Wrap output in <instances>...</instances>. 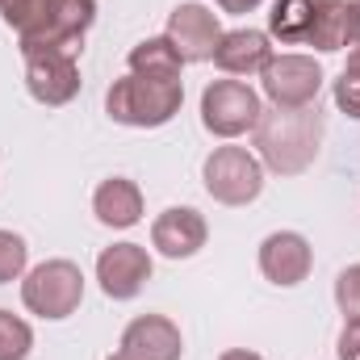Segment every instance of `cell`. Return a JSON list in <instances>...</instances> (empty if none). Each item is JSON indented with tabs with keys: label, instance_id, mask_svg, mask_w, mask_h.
Instances as JSON below:
<instances>
[{
	"label": "cell",
	"instance_id": "1",
	"mask_svg": "<svg viewBox=\"0 0 360 360\" xmlns=\"http://www.w3.org/2000/svg\"><path fill=\"white\" fill-rule=\"evenodd\" d=\"M0 17L21 51H76L96 21V0H4Z\"/></svg>",
	"mask_w": 360,
	"mask_h": 360
},
{
	"label": "cell",
	"instance_id": "2",
	"mask_svg": "<svg viewBox=\"0 0 360 360\" xmlns=\"http://www.w3.org/2000/svg\"><path fill=\"white\" fill-rule=\"evenodd\" d=\"M256 155L260 164L276 176H302L314 160H319V143H323V113L319 105L306 109H264L256 130Z\"/></svg>",
	"mask_w": 360,
	"mask_h": 360
},
{
	"label": "cell",
	"instance_id": "3",
	"mask_svg": "<svg viewBox=\"0 0 360 360\" xmlns=\"http://www.w3.org/2000/svg\"><path fill=\"white\" fill-rule=\"evenodd\" d=\"M184 105V84L180 80H143V76H122L105 92V113L117 126L130 130H160L168 126Z\"/></svg>",
	"mask_w": 360,
	"mask_h": 360
},
{
	"label": "cell",
	"instance_id": "4",
	"mask_svg": "<svg viewBox=\"0 0 360 360\" xmlns=\"http://www.w3.org/2000/svg\"><path fill=\"white\" fill-rule=\"evenodd\" d=\"M21 302L38 319H72L84 302V272L72 260H42L38 269L25 272L21 281Z\"/></svg>",
	"mask_w": 360,
	"mask_h": 360
},
{
	"label": "cell",
	"instance_id": "5",
	"mask_svg": "<svg viewBox=\"0 0 360 360\" xmlns=\"http://www.w3.org/2000/svg\"><path fill=\"white\" fill-rule=\"evenodd\" d=\"M201 184L218 205H252L264 193V164L248 147H214L201 164Z\"/></svg>",
	"mask_w": 360,
	"mask_h": 360
},
{
	"label": "cell",
	"instance_id": "6",
	"mask_svg": "<svg viewBox=\"0 0 360 360\" xmlns=\"http://www.w3.org/2000/svg\"><path fill=\"white\" fill-rule=\"evenodd\" d=\"M260 113H264L260 92L243 80H214L201 92V126L218 139H239L256 130Z\"/></svg>",
	"mask_w": 360,
	"mask_h": 360
},
{
	"label": "cell",
	"instance_id": "7",
	"mask_svg": "<svg viewBox=\"0 0 360 360\" xmlns=\"http://www.w3.org/2000/svg\"><path fill=\"white\" fill-rule=\"evenodd\" d=\"M323 68L314 55H272V63L260 72V84H264V96H269L276 109H306L319 101V89H323Z\"/></svg>",
	"mask_w": 360,
	"mask_h": 360
},
{
	"label": "cell",
	"instance_id": "8",
	"mask_svg": "<svg viewBox=\"0 0 360 360\" xmlns=\"http://www.w3.org/2000/svg\"><path fill=\"white\" fill-rule=\"evenodd\" d=\"M25 55V89L38 105L59 109L80 92V63L72 51H21Z\"/></svg>",
	"mask_w": 360,
	"mask_h": 360
},
{
	"label": "cell",
	"instance_id": "9",
	"mask_svg": "<svg viewBox=\"0 0 360 360\" xmlns=\"http://www.w3.org/2000/svg\"><path fill=\"white\" fill-rule=\"evenodd\" d=\"M151 256L143 243H113L96 256V281H101V293L113 297V302H130L143 293V285L151 281Z\"/></svg>",
	"mask_w": 360,
	"mask_h": 360
},
{
	"label": "cell",
	"instance_id": "10",
	"mask_svg": "<svg viewBox=\"0 0 360 360\" xmlns=\"http://www.w3.org/2000/svg\"><path fill=\"white\" fill-rule=\"evenodd\" d=\"M164 38L180 51L184 63H210L214 59V46L222 38V25H218V13H210L205 4L188 0V4H176L172 17H168V30Z\"/></svg>",
	"mask_w": 360,
	"mask_h": 360
},
{
	"label": "cell",
	"instance_id": "11",
	"mask_svg": "<svg viewBox=\"0 0 360 360\" xmlns=\"http://www.w3.org/2000/svg\"><path fill=\"white\" fill-rule=\"evenodd\" d=\"M314 269V248L306 235L297 231H272L269 239L260 243V272L264 281L281 285V289H293L302 285Z\"/></svg>",
	"mask_w": 360,
	"mask_h": 360
},
{
	"label": "cell",
	"instance_id": "12",
	"mask_svg": "<svg viewBox=\"0 0 360 360\" xmlns=\"http://www.w3.org/2000/svg\"><path fill=\"white\" fill-rule=\"evenodd\" d=\"M205 239H210V226H205V218L193 205H172V210H164L151 222V248L160 256H168V260L197 256L205 248Z\"/></svg>",
	"mask_w": 360,
	"mask_h": 360
},
{
	"label": "cell",
	"instance_id": "13",
	"mask_svg": "<svg viewBox=\"0 0 360 360\" xmlns=\"http://www.w3.org/2000/svg\"><path fill=\"white\" fill-rule=\"evenodd\" d=\"M122 352L134 360H180L184 340H180V327L168 314H139L122 331Z\"/></svg>",
	"mask_w": 360,
	"mask_h": 360
},
{
	"label": "cell",
	"instance_id": "14",
	"mask_svg": "<svg viewBox=\"0 0 360 360\" xmlns=\"http://www.w3.org/2000/svg\"><path fill=\"white\" fill-rule=\"evenodd\" d=\"M272 63V38L264 30H226L214 46V68L226 76H260Z\"/></svg>",
	"mask_w": 360,
	"mask_h": 360
},
{
	"label": "cell",
	"instance_id": "15",
	"mask_svg": "<svg viewBox=\"0 0 360 360\" xmlns=\"http://www.w3.org/2000/svg\"><path fill=\"white\" fill-rule=\"evenodd\" d=\"M92 214L101 226H113V231H130L143 222V188L126 176H109L96 184L92 193Z\"/></svg>",
	"mask_w": 360,
	"mask_h": 360
},
{
	"label": "cell",
	"instance_id": "16",
	"mask_svg": "<svg viewBox=\"0 0 360 360\" xmlns=\"http://www.w3.org/2000/svg\"><path fill=\"white\" fill-rule=\"evenodd\" d=\"M352 42H356L352 0H319L314 4V21H310V34H306V46H314L323 55H335V51H344Z\"/></svg>",
	"mask_w": 360,
	"mask_h": 360
},
{
	"label": "cell",
	"instance_id": "17",
	"mask_svg": "<svg viewBox=\"0 0 360 360\" xmlns=\"http://www.w3.org/2000/svg\"><path fill=\"white\" fill-rule=\"evenodd\" d=\"M126 68L130 76H143V80H180V51L160 34V38H143L130 55H126Z\"/></svg>",
	"mask_w": 360,
	"mask_h": 360
},
{
	"label": "cell",
	"instance_id": "18",
	"mask_svg": "<svg viewBox=\"0 0 360 360\" xmlns=\"http://www.w3.org/2000/svg\"><path fill=\"white\" fill-rule=\"evenodd\" d=\"M314 4L319 0H272L269 38H276L281 46H306L310 21H314Z\"/></svg>",
	"mask_w": 360,
	"mask_h": 360
},
{
	"label": "cell",
	"instance_id": "19",
	"mask_svg": "<svg viewBox=\"0 0 360 360\" xmlns=\"http://www.w3.org/2000/svg\"><path fill=\"white\" fill-rule=\"evenodd\" d=\"M34 352V327L13 314V310H0V360H25Z\"/></svg>",
	"mask_w": 360,
	"mask_h": 360
},
{
	"label": "cell",
	"instance_id": "20",
	"mask_svg": "<svg viewBox=\"0 0 360 360\" xmlns=\"http://www.w3.org/2000/svg\"><path fill=\"white\" fill-rule=\"evenodd\" d=\"M335 109L360 122V46L348 51V63L335 80Z\"/></svg>",
	"mask_w": 360,
	"mask_h": 360
},
{
	"label": "cell",
	"instance_id": "21",
	"mask_svg": "<svg viewBox=\"0 0 360 360\" xmlns=\"http://www.w3.org/2000/svg\"><path fill=\"white\" fill-rule=\"evenodd\" d=\"M25 264H30V248L17 231H0V285L25 276Z\"/></svg>",
	"mask_w": 360,
	"mask_h": 360
},
{
	"label": "cell",
	"instance_id": "22",
	"mask_svg": "<svg viewBox=\"0 0 360 360\" xmlns=\"http://www.w3.org/2000/svg\"><path fill=\"white\" fill-rule=\"evenodd\" d=\"M335 306L344 323H360V264H348L335 276Z\"/></svg>",
	"mask_w": 360,
	"mask_h": 360
},
{
	"label": "cell",
	"instance_id": "23",
	"mask_svg": "<svg viewBox=\"0 0 360 360\" xmlns=\"http://www.w3.org/2000/svg\"><path fill=\"white\" fill-rule=\"evenodd\" d=\"M335 352H340V360H360V323H344Z\"/></svg>",
	"mask_w": 360,
	"mask_h": 360
},
{
	"label": "cell",
	"instance_id": "24",
	"mask_svg": "<svg viewBox=\"0 0 360 360\" xmlns=\"http://www.w3.org/2000/svg\"><path fill=\"white\" fill-rule=\"evenodd\" d=\"M222 13H235V17H243V13H252V8H260L264 0H214Z\"/></svg>",
	"mask_w": 360,
	"mask_h": 360
},
{
	"label": "cell",
	"instance_id": "25",
	"mask_svg": "<svg viewBox=\"0 0 360 360\" xmlns=\"http://www.w3.org/2000/svg\"><path fill=\"white\" fill-rule=\"evenodd\" d=\"M218 360H264L260 352H248V348H226Z\"/></svg>",
	"mask_w": 360,
	"mask_h": 360
},
{
	"label": "cell",
	"instance_id": "26",
	"mask_svg": "<svg viewBox=\"0 0 360 360\" xmlns=\"http://www.w3.org/2000/svg\"><path fill=\"white\" fill-rule=\"evenodd\" d=\"M352 13H356V42L352 46H360V0H352Z\"/></svg>",
	"mask_w": 360,
	"mask_h": 360
},
{
	"label": "cell",
	"instance_id": "27",
	"mask_svg": "<svg viewBox=\"0 0 360 360\" xmlns=\"http://www.w3.org/2000/svg\"><path fill=\"white\" fill-rule=\"evenodd\" d=\"M105 360H134V356H126V352L117 348V352H109V356H105Z\"/></svg>",
	"mask_w": 360,
	"mask_h": 360
},
{
	"label": "cell",
	"instance_id": "28",
	"mask_svg": "<svg viewBox=\"0 0 360 360\" xmlns=\"http://www.w3.org/2000/svg\"><path fill=\"white\" fill-rule=\"evenodd\" d=\"M0 8H4V0H0Z\"/></svg>",
	"mask_w": 360,
	"mask_h": 360
}]
</instances>
